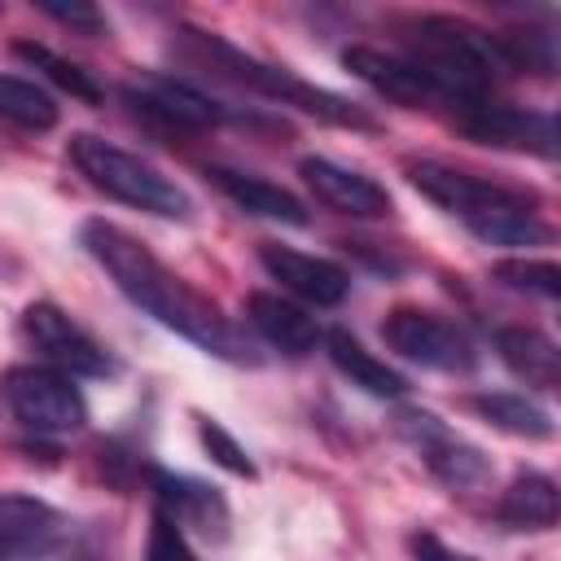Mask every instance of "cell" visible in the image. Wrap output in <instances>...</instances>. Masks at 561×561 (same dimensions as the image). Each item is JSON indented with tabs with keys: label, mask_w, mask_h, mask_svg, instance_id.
<instances>
[{
	"label": "cell",
	"mask_w": 561,
	"mask_h": 561,
	"mask_svg": "<svg viewBox=\"0 0 561 561\" xmlns=\"http://www.w3.org/2000/svg\"><path fill=\"white\" fill-rule=\"evenodd\" d=\"M495 280H504L508 289H522V294H539V298L561 294V267L552 259H504V263H495Z\"/></svg>",
	"instance_id": "25"
},
{
	"label": "cell",
	"mask_w": 561,
	"mask_h": 561,
	"mask_svg": "<svg viewBox=\"0 0 561 561\" xmlns=\"http://www.w3.org/2000/svg\"><path fill=\"white\" fill-rule=\"evenodd\" d=\"M149 561H193V552H188V543H184V530H180L167 513H153Z\"/></svg>",
	"instance_id": "27"
},
{
	"label": "cell",
	"mask_w": 561,
	"mask_h": 561,
	"mask_svg": "<svg viewBox=\"0 0 561 561\" xmlns=\"http://www.w3.org/2000/svg\"><path fill=\"white\" fill-rule=\"evenodd\" d=\"M469 408H473L486 425H495V430H504V434H513V438H552V416H548L535 399H526V394L491 390V394H473Z\"/></svg>",
	"instance_id": "22"
},
{
	"label": "cell",
	"mask_w": 561,
	"mask_h": 561,
	"mask_svg": "<svg viewBox=\"0 0 561 561\" xmlns=\"http://www.w3.org/2000/svg\"><path fill=\"white\" fill-rule=\"evenodd\" d=\"M184 39H188L193 57H197L202 66H210L219 79H232V83H241V88H250V92H259V96H272V101H280V105H289V110L316 114L320 123L373 127V118H368L355 101H346V96H337V92H329V88H316V83L298 79L294 70H285V66H276V61L250 57L245 48H237V44H228V39H219V35H206V31H184Z\"/></svg>",
	"instance_id": "4"
},
{
	"label": "cell",
	"mask_w": 561,
	"mask_h": 561,
	"mask_svg": "<svg viewBox=\"0 0 561 561\" xmlns=\"http://www.w3.org/2000/svg\"><path fill=\"white\" fill-rule=\"evenodd\" d=\"M22 333L48 359V368H57V373H70V377H105L114 368V359L105 355V346L92 333H83L53 302H31L22 311Z\"/></svg>",
	"instance_id": "8"
},
{
	"label": "cell",
	"mask_w": 561,
	"mask_h": 561,
	"mask_svg": "<svg viewBox=\"0 0 561 561\" xmlns=\"http://www.w3.org/2000/svg\"><path fill=\"white\" fill-rule=\"evenodd\" d=\"M197 434H202V443H206V451L224 465V469H232V473H241V478H254V460L245 456V447L219 425V421H210V416H197Z\"/></svg>",
	"instance_id": "26"
},
{
	"label": "cell",
	"mask_w": 561,
	"mask_h": 561,
	"mask_svg": "<svg viewBox=\"0 0 561 561\" xmlns=\"http://www.w3.org/2000/svg\"><path fill=\"white\" fill-rule=\"evenodd\" d=\"M4 399L13 416L35 434H70L88 421L83 390L70 373H57L48 364H22L4 377Z\"/></svg>",
	"instance_id": "6"
},
{
	"label": "cell",
	"mask_w": 561,
	"mask_h": 561,
	"mask_svg": "<svg viewBox=\"0 0 561 561\" xmlns=\"http://www.w3.org/2000/svg\"><path fill=\"white\" fill-rule=\"evenodd\" d=\"M44 13H53L57 22H70V26H79V31H96L101 26V18H96V9H88V4H44Z\"/></svg>",
	"instance_id": "29"
},
{
	"label": "cell",
	"mask_w": 561,
	"mask_h": 561,
	"mask_svg": "<svg viewBox=\"0 0 561 561\" xmlns=\"http://www.w3.org/2000/svg\"><path fill=\"white\" fill-rule=\"evenodd\" d=\"M127 101L136 114H149L180 131H202V127H215L228 118V110L219 101H210L206 92H197L184 79H162V75L145 79L140 88H127Z\"/></svg>",
	"instance_id": "14"
},
{
	"label": "cell",
	"mask_w": 561,
	"mask_h": 561,
	"mask_svg": "<svg viewBox=\"0 0 561 561\" xmlns=\"http://www.w3.org/2000/svg\"><path fill=\"white\" fill-rule=\"evenodd\" d=\"M500 526L508 530H552L557 526V482L548 473H517L500 504H495Z\"/></svg>",
	"instance_id": "21"
},
{
	"label": "cell",
	"mask_w": 561,
	"mask_h": 561,
	"mask_svg": "<svg viewBox=\"0 0 561 561\" xmlns=\"http://www.w3.org/2000/svg\"><path fill=\"white\" fill-rule=\"evenodd\" d=\"M61 543V513L35 495H0V561H44Z\"/></svg>",
	"instance_id": "15"
},
{
	"label": "cell",
	"mask_w": 561,
	"mask_h": 561,
	"mask_svg": "<svg viewBox=\"0 0 561 561\" xmlns=\"http://www.w3.org/2000/svg\"><path fill=\"white\" fill-rule=\"evenodd\" d=\"M13 53L31 66V70H44L57 88H66L70 96H79V101H101V88L92 83V75L83 70V66H75V61H66V57H57L53 48H44V44H31V39H18L13 44Z\"/></svg>",
	"instance_id": "24"
},
{
	"label": "cell",
	"mask_w": 561,
	"mask_h": 561,
	"mask_svg": "<svg viewBox=\"0 0 561 561\" xmlns=\"http://www.w3.org/2000/svg\"><path fill=\"white\" fill-rule=\"evenodd\" d=\"M70 162L79 167V175L96 193H105V197H114L131 210H145V215H158V219H188L193 215L188 193L171 175H162L149 158H140V153H131L114 140L79 131V136H70Z\"/></svg>",
	"instance_id": "5"
},
{
	"label": "cell",
	"mask_w": 561,
	"mask_h": 561,
	"mask_svg": "<svg viewBox=\"0 0 561 561\" xmlns=\"http://www.w3.org/2000/svg\"><path fill=\"white\" fill-rule=\"evenodd\" d=\"M342 61L373 92H381V96H390L408 110H451L456 114V101L408 57H394V53H381V48H368V44H351L342 53Z\"/></svg>",
	"instance_id": "10"
},
{
	"label": "cell",
	"mask_w": 561,
	"mask_h": 561,
	"mask_svg": "<svg viewBox=\"0 0 561 561\" xmlns=\"http://www.w3.org/2000/svg\"><path fill=\"white\" fill-rule=\"evenodd\" d=\"M0 118L22 131H48V127H57V105L39 83L0 75Z\"/></svg>",
	"instance_id": "23"
},
{
	"label": "cell",
	"mask_w": 561,
	"mask_h": 561,
	"mask_svg": "<svg viewBox=\"0 0 561 561\" xmlns=\"http://www.w3.org/2000/svg\"><path fill=\"white\" fill-rule=\"evenodd\" d=\"M451 123L478 140V145H500V149H526L539 158L557 153V123L552 114L539 110H522V105H504V101H478V105H460L451 114Z\"/></svg>",
	"instance_id": "9"
},
{
	"label": "cell",
	"mask_w": 561,
	"mask_h": 561,
	"mask_svg": "<svg viewBox=\"0 0 561 561\" xmlns=\"http://www.w3.org/2000/svg\"><path fill=\"white\" fill-rule=\"evenodd\" d=\"M324 351H329L333 368H337L342 377H351V386H359V390L373 394V399H399V394L408 390L403 373H394L386 359H377V355H373L359 337H351L346 329H329V333H324Z\"/></svg>",
	"instance_id": "20"
},
{
	"label": "cell",
	"mask_w": 561,
	"mask_h": 561,
	"mask_svg": "<svg viewBox=\"0 0 561 561\" xmlns=\"http://www.w3.org/2000/svg\"><path fill=\"white\" fill-rule=\"evenodd\" d=\"M403 39H408V61H416L456 101V110L491 101L495 83L504 75H513L504 61L500 35H491L465 18H451V13L412 18L403 26Z\"/></svg>",
	"instance_id": "3"
},
{
	"label": "cell",
	"mask_w": 561,
	"mask_h": 561,
	"mask_svg": "<svg viewBox=\"0 0 561 561\" xmlns=\"http://www.w3.org/2000/svg\"><path fill=\"white\" fill-rule=\"evenodd\" d=\"M245 320H250V329L272 346V351H280V355H307V351H316V342L324 337L320 333V324L298 307V302H289V298H280V294H250L245 298Z\"/></svg>",
	"instance_id": "17"
},
{
	"label": "cell",
	"mask_w": 561,
	"mask_h": 561,
	"mask_svg": "<svg viewBox=\"0 0 561 561\" xmlns=\"http://www.w3.org/2000/svg\"><path fill=\"white\" fill-rule=\"evenodd\" d=\"M206 180H210L232 206H241L245 215L276 219V224H294V228L307 224L302 197H294L289 188H280V184H272V180H263V175H245V171H232V167H206Z\"/></svg>",
	"instance_id": "18"
},
{
	"label": "cell",
	"mask_w": 561,
	"mask_h": 561,
	"mask_svg": "<svg viewBox=\"0 0 561 561\" xmlns=\"http://www.w3.org/2000/svg\"><path fill=\"white\" fill-rule=\"evenodd\" d=\"M412 557H416V561H478V557H469V552L447 548V543L434 539V535H412Z\"/></svg>",
	"instance_id": "28"
},
{
	"label": "cell",
	"mask_w": 561,
	"mask_h": 561,
	"mask_svg": "<svg viewBox=\"0 0 561 561\" xmlns=\"http://www.w3.org/2000/svg\"><path fill=\"white\" fill-rule=\"evenodd\" d=\"M259 263L267 267V276L298 294L302 302H316V307H337L346 294H351V272L333 259H320V254H302L294 245H276V241H263L259 245Z\"/></svg>",
	"instance_id": "12"
},
{
	"label": "cell",
	"mask_w": 561,
	"mask_h": 561,
	"mask_svg": "<svg viewBox=\"0 0 561 561\" xmlns=\"http://www.w3.org/2000/svg\"><path fill=\"white\" fill-rule=\"evenodd\" d=\"M298 171H302L307 188L316 193V202H324L337 215H351V219H381V215H390V193L373 175H364L355 167H342L333 158L311 153V158L298 162Z\"/></svg>",
	"instance_id": "13"
},
{
	"label": "cell",
	"mask_w": 561,
	"mask_h": 561,
	"mask_svg": "<svg viewBox=\"0 0 561 561\" xmlns=\"http://www.w3.org/2000/svg\"><path fill=\"white\" fill-rule=\"evenodd\" d=\"M83 250L101 263V272L123 289L127 302H136L145 316H153L158 324H167L171 333L188 337L193 346H202L215 359L228 364H259L250 337L219 311V302H210L202 289H193L184 276H175L149 245H140L131 232H123L118 224L105 219H88L83 224Z\"/></svg>",
	"instance_id": "1"
},
{
	"label": "cell",
	"mask_w": 561,
	"mask_h": 561,
	"mask_svg": "<svg viewBox=\"0 0 561 561\" xmlns=\"http://www.w3.org/2000/svg\"><path fill=\"white\" fill-rule=\"evenodd\" d=\"M381 337L390 351H399L403 359L421 364V368H438V373H469L478 364V351L469 342V333L460 324H451L438 311H421V307H399L386 316Z\"/></svg>",
	"instance_id": "7"
},
{
	"label": "cell",
	"mask_w": 561,
	"mask_h": 561,
	"mask_svg": "<svg viewBox=\"0 0 561 561\" xmlns=\"http://www.w3.org/2000/svg\"><path fill=\"white\" fill-rule=\"evenodd\" d=\"M403 171H408L412 188H421L434 206L456 215L486 245H539L548 237V228L526 193L500 188V184L478 180L438 158H412V162H403Z\"/></svg>",
	"instance_id": "2"
},
{
	"label": "cell",
	"mask_w": 561,
	"mask_h": 561,
	"mask_svg": "<svg viewBox=\"0 0 561 561\" xmlns=\"http://www.w3.org/2000/svg\"><path fill=\"white\" fill-rule=\"evenodd\" d=\"M495 351L504 359V368L513 377H522L526 386H539V390H557L561 381V351L548 333L530 329V324H504L495 329Z\"/></svg>",
	"instance_id": "19"
},
{
	"label": "cell",
	"mask_w": 561,
	"mask_h": 561,
	"mask_svg": "<svg viewBox=\"0 0 561 561\" xmlns=\"http://www.w3.org/2000/svg\"><path fill=\"white\" fill-rule=\"evenodd\" d=\"M153 486H158V504H162L158 513H167L180 530H197L206 539L228 535V504L215 486L184 478V473H158Z\"/></svg>",
	"instance_id": "16"
},
{
	"label": "cell",
	"mask_w": 561,
	"mask_h": 561,
	"mask_svg": "<svg viewBox=\"0 0 561 561\" xmlns=\"http://www.w3.org/2000/svg\"><path fill=\"white\" fill-rule=\"evenodd\" d=\"M399 434L421 451L425 469L438 482H447L451 491L478 486L486 478V456L473 443H465L460 434H451L438 416H430V412H403L399 416Z\"/></svg>",
	"instance_id": "11"
}]
</instances>
